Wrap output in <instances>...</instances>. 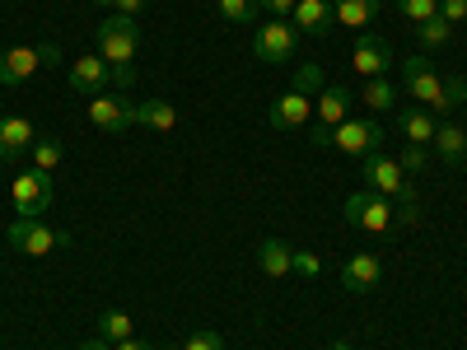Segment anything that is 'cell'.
Segmentation results:
<instances>
[{"label": "cell", "instance_id": "obj_1", "mask_svg": "<svg viewBox=\"0 0 467 350\" xmlns=\"http://www.w3.org/2000/svg\"><path fill=\"white\" fill-rule=\"evenodd\" d=\"M360 178L369 191H379V197L398 201L393 211V224H420V201H416V182L402 173V164L393 160V154H369V160H360Z\"/></svg>", "mask_w": 467, "mask_h": 350}, {"label": "cell", "instance_id": "obj_2", "mask_svg": "<svg viewBox=\"0 0 467 350\" xmlns=\"http://www.w3.org/2000/svg\"><path fill=\"white\" fill-rule=\"evenodd\" d=\"M94 47L108 66H131L136 47H140V24L131 15H108L99 28H94Z\"/></svg>", "mask_w": 467, "mask_h": 350}, {"label": "cell", "instance_id": "obj_3", "mask_svg": "<svg viewBox=\"0 0 467 350\" xmlns=\"http://www.w3.org/2000/svg\"><path fill=\"white\" fill-rule=\"evenodd\" d=\"M402 85H407V94H411L425 112L444 117V75H440L431 61H425L420 52L402 61Z\"/></svg>", "mask_w": 467, "mask_h": 350}, {"label": "cell", "instance_id": "obj_4", "mask_svg": "<svg viewBox=\"0 0 467 350\" xmlns=\"http://www.w3.org/2000/svg\"><path fill=\"white\" fill-rule=\"evenodd\" d=\"M57 61H61V47H57V43L10 47V52H0V85H24V80H33L43 66H57Z\"/></svg>", "mask_w": 467, "mask_h": 350}, {"label": "cell", "instance_id": "obj_5", "mask_svg": "<svg viewBox=\"0 0 467 350\" xmlns=\"http://www.w3.org/2000/svg\"><path fill=\"white\" fill-rule=\"evenodd\" d=\"M66 243H70V233L47 229L43 215H19V220L10 224V248L24 252V257H47L52 248H66Z\"/></svg>", "mask_w": 467, "mask_h": 350}, {"label": "cell", "instance_id": "obj_6", "mask_svg": "<svg viewBox=\"0 0 467 350\" xmlns=\"http://www.w3.org/2000/svg\"><path fill=\"white\" fill-rule=\"evenodd\" d=\"M10 201H15L19 215H47V206L57 201L52 173H43V169H24V173H15V182H10Z\"/></svg>", "mask_w": 467, "mask_h": 350}, {"label": "cell", "instance_id": "obj_7", "mask_svg": "<svg viewBox=\"0 0 467 350\" xmlns=\"http://www.w3.org/2000/svg\"><path fill=\"white\" fill-rule=\"evenodd\" d=\"M346 224H356L365 233H388L393 229V206H388V197H379V191L360 187L346 197Z\"/></svg>", "mask_w": 467, "mask_h": 350}, {"label": "cell", "instance_id": "obj_8", "mask_svg": "<svg viewBox=\"0 0 467 350\" xmlns=\"http://www.w3.org/2000/svg\"><path fill=\"white\" fill-rule=\"evenodd\" d=\"M332 145L341 154H356V160H369V154L383 149V127L374 117H346L341 127H332Z\"/></svg>", "mask_w": 467, "mask_h": 350}, {"label": "cell", "instance_id": "obj_9", "mask_svg": "<svg viewBox=\"0 0 467 350\" xmlns=\"http://www.w3.org/2000/svg\"><path fill=\"white\" fill-rule=\"evenodd\" d=\"M295 47H299V33H295V24H290V19H266V24L253 33V57H257V61H266V66L290 61V57H295Z\"/></svg>", "mask_w": 467, "mask_h": 350}, {"label": "cell", "instance_id": "obj_10", "mask_svg": "<svg viewBox=\"0 0 467 350\" xmlns=\"http://www.w3.org/2000/svg\"><path fill=\"white\" fill-rule=\"evenodd\" d=\"M85 117H89L94 131L122 136L127 127H136V103H131L127 94H94L89 108H85Z\"/></svg>", "mask_w": 467, "mask_h": 350}, {"label": "cell", "instance_id": "obj_11", "mask_svg": "<svg viewBox=\"0 0 467 350\" xmlns=\"http://www.w3.org/2000/svg\"><path fill=\"white\" fill-rule=\"evenodd\" d=\"M350 66H356V75H365V80H383V75L393 70V47H388L379 33H360L356 47H350Z\"/></svg>", "mask_w": 467, "mask_h": 350}, {"label": "cell", "instance_id": "obj_12", "mask_svg": "<svg viewBox=\"0 0 467 350\" xmlns=\"http://www.w3.org/2000/svg\"><path fill=\"white\" fill-rule=\"evenodd\" d=\"M112 80V70H108V61L94 52V57H80V61H75L70 70H66V85L75 89V94H103V85Z\"/></svg>", "mask_w": 467, "mask_h": 350}, {"label": "cell", "instance_id": "obj_13", "mask_svg": "<svg viewBox=\"0 0 467 350\" xmlns=\"http://www.w3.org/2000/svg\"><path fill=\"white\" fill-rule=\"evenodd\" d=\"M379 281H383V262H379L374 252H356V257H346V266H341V285H346V290L369 294V290H379Z\"/></svg>", "mask_w": 467, "mask_h": 350}, {"label": "cell", "instance_id": "obj_14", "mask_svg": "<svg viewBox=\"0 0 467 350\" xmlns=\"http://www.w3.org/2000/svg\"><path fill=\"white\" fill-rule=\"evenodd\" d=\"M33 140H37V127L28 122V117H0V164L28 154Z\"/></svg>", "mask_w": 467, "mask_h": 350}, {"label": "cell", "instance_id": "obj_15", "mask_svg": "<svg viewBox=\"0 0 467 350\" xmlns=\"http://www.w3.org/2000/svg\"><path fill=\"white\" fill-rule=\"evenodd\" d=\"M308 112H314V98L285 89L276 103H271V127H276V131H299L308 122Z\"/></svg>", "mask_w": 467, "mask_h": 350}, {"label": "cell", "instance_id": "obj_16", "mask_svg": "<svg viewBox=\"0 0 467 350\" xmlns=\"http://www.w3.org/2000/svg\"><path fill=\"white\" fill-rule=\"evenodd\" d=\"M295 33H308V37H327L332 33V5L327 0H299L295 15H290Z\"/></svg>", "mask_w": 467, "mask_h": 350}, {"label": "cell", "instance_id": "obj_17", "mask_svg": "<svg viewBox=\"0 0 467 350\" xmlns=\"http://www.w3.org/2000/svg\"><path fill=\"white\" fill-rule=\"evenodd\" d=\"M257 266H262V276L281 281V276H290V271H295V248L281 243V239H262L257 243Z\"/></svg>", "mask_w": 467, "mask_h": 350}, {"label": "cell", "instance_id": "obj_18", "mask_svg": "<svg viewBox=\"0 0 467 350\" xmlns=\"http://www.w3.org/2000/svg\"><path fill=\"white\" fill-rule=\"evenodd\" d=\"M383 15V0H332V19L341 28H369Z\"/></svg>", "mask_w": 467, "mask_h": 350}, {"label": "cell", "instance_id": "obj_19", "mask_svg": "<svg viewBox=\"0 0 467 350\" xmlns=\"http://www.w3.org/2000/svg\"><path fill=\"white\" fill-rule=\"evenodd\" d=\"M398 131H402L411 145H431L435 131H440V122H435V112H425V108L416 103V108H402V112H398Z\"/></svg>", "mask_w": 467, "mask_h": 350}, {"label": "cell", "instance_id": "obj_20", "mask_svg": "<svg viewBox=\"0 0 467 350\" xmlns=\"http://www.w3.org/2000/svg\"><path fill=\"white\" fill-rule=\"evenodd\" d=\"M136 127H150V131H173V127H178V108H173V103H164V98L136 103Z\"/></svg>", "mask_w": 467, "mask_h": 350}, {"label": "cell", "instance_id": "obj_21", "mask_svg": "<svg viewBox=\"0 0 467 350\" xmlns=\"http://www.w3.org/2000/svg\"><path fill=\"white\" fill-rule=\"evenodd\" d=\"M346 108H350L346 85H327V89L318 94V122H323V127H341V122H346Z\"/></svg>", "mask_w": 467, "mask_h": 350}, {"label": "cell", "instance_id": "obj_22", "mask_svg": "<svg viewBox=\"0 0 467 350\" xmlns=\"http://www.w3.org/2000/svg\"><path fill=\"white\" fill-rule=\"evenodd\" d=\"M431 145L440 149V160H444V164L467 160V131H462V127H453V122H440V131H435V140H431Z\"/></svg>", "mask_w": 467, "mask_h": 350}, {"label": "cell", "instance_id": "obj_23", "mask_svg": "<svg viewBox=\"0 0 467 350\" xmlns=\"http://www.w3.org/2000/svg\"><path fill=\"white\" fill-rule=\"evenodd\" d=\"M360 103H365L369 112H393V108H398V89L388 85V80H365V85H360Z\"/></svg>", "mask_w": 467, "mask_h": 350}, {"label": "cell", "instance_id": "obj_24", "mask_svg": "<svg viewBox=\"0 0 467 350\" xmlns=\"http://www.w3.org/2000/svg\"><path fill=\"white\" fill-rule=\"evenodd\" d=\"M94 327H99V336H103V341H112V345H117V341H127V336L136 332V327H131V318L122 314V308H103Z\"/></svg>", "mask_w": 467, "mask_h": 350}, {"label": "cell", "instance_id": "obj_25", "mask_svg": "<svg viewBox=\"0 0 467 350\" xmlns=\"http://www.w3.org/2000/svg\"><path fill=\"white\" fill-rule=\"evenodd\" d=\"M453 37V24L449 19H425V24H416V43H420V52H435V47H444Z\"/></svg>", "mask_w": 467, "mask_h": 350}, {"label": "cell", "instance_id": "obj_26", "mask_svg": "<svg viewBox=\"0 0 467 350\" xmlns=\"http://www.w3.org/2000/svg\"><path fill=\"white\" fill-rule=\"evenodd\" d=\"M28 154H33V169H43V173H52V169H57V164L66 160V145H61L57 136H37Z\"/></svg>", "mask_w": 467, "mask_h": 350}, {"label": "cell", "instance_id": "obj_27", "mask_svg": "<svg viewBox=\"0 0 467 350\" xmlns=\"http://www.w3.org/2000/svg\"><path fill=\"white\" fill-rule=\"evenodd\" d=\"M290 89H295V94H308V98L323 94V89H327V80H323V66H318V61H304V66L295 70Z\"/></svg>", "mask_w": 467, "mask_h": 350}, {"label": "cell", "instance_id": "obj_28", "mask_svg": "<svg viewBox=\"0 0 467 350\" xmlns=\"http://www.w3.org/2000/svg\"><path fill=\"white\" fill-rule=\"evenodd\" d=\"M215 10H220V19L224 24H253L257 15H262V5H257V0H215Z\"/></svg>", "mask_w": 467, "mask_h": 350}, {"label": "cell", "instance_id": "obj_29", "mask_svg": "<svg viewBox=\"0 0 467 350\" xmlns=\"http://www.w3.org/2000/svg\"><path fill=\"white\" fill-rule=\"evenodd\" d=\"M398 15L411 19V24H425V19H435L440 15V0H393Z\"/></svg>", "mask_w": 467, "mask_h": 350}, {"label": "cell", "instance_id": "obj_30", "mask_svg": "<svg viewBox=\"0 0 467 350\" xmlns=\"http://www.w3.org/2000/svg\"><path fill=\"white\" fill-rule=\"evenodd\" d=\"M398 164H402V173L407 178H420L425 173V164H431V154H425V145H402V154H398Z\"/></svg>", "mask_w": 467, "mask_h": 350}, {"label": "cell", "instance_id": "obj_31", "mask_svg": "<svg viewBox=\"0 0 467 350\" xmlns=\"http://www.w3.org/2000/svg\"><path fill=\"white\" fill-rule=\"evenodd\" d=\"M182 350H229V341H224L215 327H202V332H192V336L182 341Z\"/></svg>", "mask_w": 467, "mask_h": 350}, {"label": "cell", "instance_id": "obj_32", "mask_svg": "<svg viewBox=\"0 0 467 350\" xmlns=\"http://www.w3.org/2000/svg\"><path fill=\"white\" fill-rule=\"evenodd\" d=\"M462 103H467V75H449L444 80V117L453 108H462Z\"/></svg>", "mask_w": 467, "mask_h": 350}, {"label": "cell", "instance_id": "obj_33", "mask_svg": "<svg viewBox=\"0 0 467 350\" xmlns=\"http://www.w3.org/2000/svg\"><path fill=\"white\" fill-rule=\"evenodd\" d=\"M440 19L462 24V19H467V0H440Z\"/></svg>", "mask_w": 467, "mask_h": 350}, {"label": "cell", "instance_id": "obj_34", "mask_svg": "<svg viewBox=\"0 0 467 350\" xmlns=\"http://www.w3.org/2000/svg\"><path fill=\"white\" fill-rule=\"evenodd\" d=\"M295 271H299V276H308V281H314L318 271H323V262H318L314 252H295Z\"/></svg>", "mask_w": 467, "mask_h": 350}, {"label": "cell", "instance_id": "obj_35", "mask_svg": "<svg viewBox=\"0 0 467 350\" xmlns=\"http://www.w3.org/2000/svg\"><path fill=\"white\" fill-rule=\"evenodd\" d=\"M257 5H262L271 19H285V15H295V5H299V0H257Z\"/></svg>", "mask_w": 467, "mask_h": 350}, {"label": "cell", "instance_id": "obj_36", "mask_svg": "<svg viewBox=\"0 0 467 350\" xmlns=\"http://www.w3.org/2000/svg\"><path fill=\"white\" fill-rule=\"evenodd\" d=\"M145 5H150V0H112V10H117V15H131V19H136Z\"/></svg>", "mask_w": 467, "mask_h": 350}, {"label": "cell", "instance_id": "obj_37", "mask_svg": "<svg viewBox=\"0 0 467 350\" xmlns=\"http://www.w3.org/2000/svg\"><path fill=\"white\" fill-rule=\"evenodd\" d=\"M308 145H318V149H327V145H332V127H323V122H318L314 131H308Z\"/></svg>", "mask_w": 467, "mask_h": 350}, {"label": "cell", "instance_id": "obj_38", "mask_svg": "<svg viewBox=\"0 0 467 350\" xmlns=\"http://www.w3.org/2000/svg\"><path fill=\"white\" fill-rule=\"evenodd\" d=\"M112 350H160V345H150V341H136V336H127V341H117Z\"/></svg>", "mask_w": 467, "mask_h": 350}, {"label": "cell", "instance_id": "obj_39", "mask_svg": "<svg viewBox=\"0 0 467 350\" xmlns=\"http://www.w3.org/2000/svg\"><path fill=\"white\" fill-rule=\"evenodd\" d=\"M80 350H112V341H103V336H99V332H94V336H89V341H85V345H80Z\"/></svg>", "mask_w": 467, "mask_h": 350}, {"label": "cell", "instance_id": "obj_40", "mask_svg": "<svg viewBox=\"0 0 467 350\" xmlns=\"http://www.w3.org/2000/svg\"><path fill=\"white\" fill-rule=\"evenodd\" d=\"M332 350H350V345H346V341H332Z\"/></svg>", "mask_w": 467, "mask_h": 350}, {"label": "cell", "instance_id": "obj_41", "mask_svg": "<svg viewBox=\"0 0 467 350\" xmlns=\"http://www.w3.org/2000/svg\"><path fill=\"white\" fill-rule=\"evenodd\" d=\"M89 5H112V0H89Z\"/></svg>", "mask_w": 467, "mask_h": 350}, {"label": "cell", "instance_id": "obj_42", "mask_svg": "<svg viewBox=\"0 0 467 350\" xmlns=\"http://www.w3.org/2000/svg\"><path fill=\"white\" fill-rule=\"evenodd\" d=\"M462 112H467V103H462Z\"/></svg>", "mask_w": 467, "mask_h": 350}]
</instances>
